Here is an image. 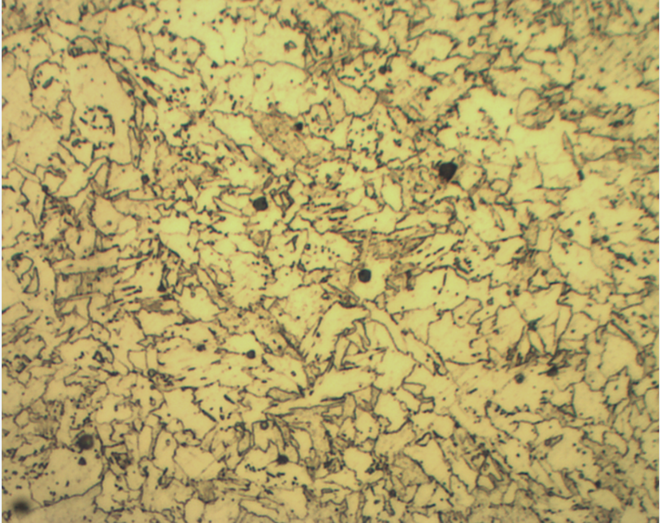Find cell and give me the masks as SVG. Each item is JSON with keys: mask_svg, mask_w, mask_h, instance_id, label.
I'll list each match as a JSON object with an SVG mask.
<instances>
[{"mask_svg": "<svg viewBox=\"0 0 660 523\" xmlns=\"http://www.w3.org/2000/svg\"><path fill=\"white\" fill-rule=\"evenodd\" d=\"M372 411L376 416L383 417L389 421L388 433L400 430L410 420V412L396 399L393 392H382Z\"/></svg>", "mask_w": 660, "mask_h": 523, "instance_id": "1", "label": "cell"}, {"mask_svg": "<svg viewBox=\"0 0 660 523\" xmlns=\"http://www.w3.org/2000/svg\"><path fill=\"white\" fill-rule=\"evenodd\" d=\"M123 216L116 209L111 198L104 196L96 197L91 211V223L99 233L108 236L115 235L118 222Z\"/></svg>", "mask_w": 660, "mask_h": 523, "instance_id": "2", "label": "cell"}, {"mask_svg": "<svg viewBox=\"0 0 660 523\" xmlns=\"http://www.w3.org/2000/svg\"><path fill=\"white\" fill-rule=\"evenodd\" d=\"M342 460L344 466L353 470L361 483L363 478L375 465L374 454H369L351 444L342 452Z\"/></svg>", "mask_w": 660, "mask_h": 523, "instance_id": "3", "label": "cell"}, {"mask_svg": "<svg viewBox=\"0 0 660 523\" xmlns=\"http://www.w3.org/2000/svg\"><path fill=\"white\" fill-rule=\"evenodd\" d=\"M83 278L79 274H61L56 278V296L59 301H65L78 295Z\"/></svg>", "mask_w": 660, "mask_h": 523, "instance_id": "4", "label": "cell"}, {"mask_svg": "<svg viewBox=\"0 0 660 523\" xmlns=\"http://www.w3.org/2000/svg\"><path fill=\"white\" fill-rule=\"evenodd\" d=\"M437 485L438 483L436 481L433 480L431 478L419 484L414 499L409 506V510L411 511L425 510L427 508L430 506Z\"/></svg>", "mask_w": 660, "mask_h": 523, "instance_id": "5", "label": "cell"}, {"mask_svg": "<svg viewBox=\"0 0 660 523\" xmlns=\"http://www.w3.org/2000/svg\"><path fill=\"white\" fill-rule=\"evenodd\" d=\"M457 425V422L452 415L437 414L430 432L437 439H449L452 438Z\"/></svg>", "mask_w": 660, "mask_h": 523, "instance_id": "6", "label": "cell"}, {"mask_svg": "<svg viewBox=\"0 0 660 523\" xmlns=\"http://www.w3.org/2000/svg\"><path fill=\"white\" fill-rule=\"evenodd\" d=\"M535 328L537 329L539 334L541 336V340L545 346L546 354L552 356L557 351V343L559 339L556 336L554 324L542 325Z\"/></svg>", "mask_w": 660, "mask_h": 523, "instance_id": "7", "label": "cell"}, {"mask_svg": "<svg viewBox=\"0 0 660 523\" xmlns=\"http://www.w3.org/2000/svg\"><path fill=\"white\" fill-rule=\"evenodd\" d=\"M65 178H66V174L61 171L55 170V169L48 170L46 173L45 177L41 182V184L43 186L46 194H58L62 184L64 183Z\"/></svg>", "mask_w": 660, "mask_h": 523, "instance_id": "8", "label": "cell"}, {"mask_svg": "<svg viewBox=\"0 0 660 523\" xmlns=\"http://www.w3.org/2000/svg\"><path fill=\"white\" fill-rule=\"evenodd\" d=\"M435 376V373L422 364H415L412 370L405 378V382L419 383L421 385L429 386Z\"/></svg>", "mask_w": 660, "mask_h": 523, "instance_id": "9", "label": "cell"}, {"mask_svg": "<svg viewBox=\"0 0 660 523\" xmlns=\"http://www.w3.org/2000/svg\"><path fill=\"white\" fill-rule=\"evenodd\" d=\"M393 393L396 397V399L407 409L408 411L410 412V414H415L419 411V406L421 403L420 398L415 397L405 390L401 386L395 389Z\"/></svg>", "mask_w": 660, "mask_h": 523, "instance_id": "10", "label": "cell"}, {"mask_svg": "<svg viewBox=\"0 0 660 523\" xmlns=\"http://www.w3.org/2000/svg\"><path fill=\"white\" fill-rule=\"evenodd\" d=\"M573 311L566 304H562L557 308V315L554 327L556 329V336L560 338L567 330L570 325V320L572 319Z\"/></svg>", "mask_w": 660, "mask_h": 523, "instance_id": "11", "label": "cell"}, {"mask_svg": "<svg viewBox=\"0 0 660 523\" xmlns=\"http://www.w3.org/2000/svg\"><path fill=\"white\" fill-rule=\"evenodd\" d=\"M27 316H29V311L23 303L14 304L4 313V319L9 322L8 324H14Z\"/></svg>", "mask_w": 660, "mask_h": 523, "instance_id": "12", "label": "cell"}, {"mask_svg": "<svg viewBox=\"0 0 660 523\" xmlns=\"http://www.w3.org/2000/svg\"><path fill=\"white\" fill-rule=\"evenodd\" d=\"M645 404V410L650 417L653 414L658 415V389L657 387L651 388L642 397ZM652 420V419H651Z\"/></svg>", "mask_w": 660, "mask_h": 523, "instance_id": "13", "label": "cell"}, {"mask_svg": "<svg viewBox=\"0 0 660 523\" xmlns=\"http://www.w3.org/2000/svg\"><path fill=\"white\" fill-rule=\"evenodd\" d=\"M526 334H527L528 338L530 340L533 352L535 353V356L546 355L545 346H544L543 342L541 340V336L539 334L537 329L535 326L530 327V328L526 329Z\"/></svg>", "mask_w": 660, "mask_h": 523, "instance_id": "14", "label": "cell"}, {"mask_svg": "<svg viewBox=\"0 0 660 523\" xmlns=\"http://www.w3.org/2000/svg\"><path fill=\"white\" fill-rule=\"evenodd\" d=\"M458 172L457 165L453 162H446L440 165L438 169V176L440 181L449 183L455 178Z\"/></svg>", "mask_w": 660, "mask_h": 523, "instance_id": "15", "label": "cell"}, {"mask_svg": "<svg viewBox=\"0 0 660 523\" xmlns=\"http://www.w3.org/2000/svg\"><path fill=\"white\" fill-rule=\"evenodd\" d=\"M25 181L26 178L23 174L18 169H13L6 177V188H10L14 191H21Z\"/></svg>", "mask_w": 660, "mask_h": 523, "instance_id": "16", "label": "cell"}, {"mask_svg": "<svg viewBox=\"0 0 660 523\" xmlns=\"http://www.w3.org/2000/svg\"><path fill=\"white\" fill-rule=\"evenodd\" d=\"M138 219L135 216L123 215L117 224L116 234H125L127 232L134 230L138 227Z\"/></svg>", "mask_w": 660, "mask_h": 523, "instance_id": "17", "label": "cell"}, {"mask_svg": "<svg viewBox=\"0 0 660 523\" xmlns=\"http://www.w3.org/2000/svg\"><path fill=\"white\" fill-rule=\"evenodd\" d=\"M497 486V483L491 476L486 473L479 472L477 477L476 489L490 493Z\"/></svg>", "mask_w": 660, "mask_h": 523, "instance_id": "18", "label": "cell"}, {"mask_svg": "<svg viewBox=\"0 0 660 523\" xmlns=\"http://www.w3.org/2000/svg\"><path fill=\"white\" fill-rule=\"evenodd\" d=\"M72 45L74 46L75 48L79 51L80 54L92 53V52L97 51L96 42L89 38V37H86V36H80V37H76L74 39V43Z\"/></svg>", "mask_w": 660, "mask_h": 523, "instance_id": "19", "label": "cell"}, {"mask_svg": "<svg viewBox=\"0 0 660 523\" xmlns=\"http://www.w3.org/2000/svg\"><path fill=\"white\" fill-rule=\"evenodd\" d=\"M32 268H33V262L32 259L29 257H22V258H18V259L15 262L13 270L19 280L21 277L27 274L28 272L32 270Z\"/></svg>", "mask_w": 660, "mask_h": 523, "instance_id": "20", "label": "cell"}, {"mask_svg": "<svg viewBox=\"0 0 660 523\" xmlns=\"http://www.w3.org/2000/svg\"><path fill=\"white\" fill-rule=\"evenodd\" d=\"M268 395L274 400L279 402L290 401L297 398L296 393H292L290 391L281 390L279 388H273L269 391Z\"/></svg>", "mask_w": 660, "mask_h": 523, "instance_id": "21", "label": "cell"}, {"mask_svg": "<svg viewBox=\"0 0 660 523\" xmlns=\"http://www.w3.org/2000/svg\"><path fill=\"white\" fill-rule=\"evenodd\" d=\"M309 225H310V222L303 218L300 214H298L295 218H293V220L291 221L290 223H288V227H289L291 230L297 232V233L307 231Z\"/></svg>", "mask_w": 660, "mask_h": 523, "instance_id": "22", "label": "cell"}, {"mask_svg": "<svg viewBox=\"0 0 660 523\" xmlns=\"http://www.w3.org/2000/svg\"><path fill=\"white\" fill-rule=\"evenodd\" d=\"M405 390L407 391L409 393H411L415 397H418L421 399L423 396L424 391L426 387L419 383H411V382H404L401 385Z\"/></svg>", "mask_w": 660, "mask_h": 523, "instance_id": "23", "label": "cell"}, {"mask_svg": "<svg viewBox=\"0 0 660 523\" xmlns=\"http://www.w3.org/2000/svg\"><path fill=\"white\" fill-rule=\"evenodd\" d=\"M192 208H194V206L191 200L175 201L173 207V211L178 215H185Z\"/></svg>", "mask_w": 660, "mask_h": 523, "instance_id": "24", "label": "cell"}, {"mask_svg": "<svg viewBox=\"0 0 660 523\" xmlns=\"http://www.w3.org/2000/svg\"><path fill=\"white\" fill-rule=\"evenodd\" d=\"M436 408V401L433 398L429 397H422L421 399V403L419 406V411L422 413H432L435 411Z\"/></svg>", "mask_w": 660, "mask_h": 523, "instance_id": "25", "label": "cell"}, {"mask_svg": "<svg viewBox=\"0 0 660 523\" xmlns=\"http://www.w3.org/2000/svg\"><path fill=\"white\" fill-rule=\"evenodd\" d=\"M40 286H41V282H40L38 271L37 270L33 277H32V279H31L29 284L24 290L25 292L28 295H35L39 291Z\"/></svg>", "mask_w": 660, "mask_h": 523, "instance_id": "26", "label": "cell"}, {"mask_svg": "<svg viewBox=\"0 0 660 523\" xmlns=\"http://www.w3.org/2000/svg\"><path fill=\"white\" fill-rule=\"evenodd\" d=\"M356 278L361 284H369L373 279L372 271L367 268H360L357 273Z\"/></svg>", "mask_w": 660, "mask_h": 523, "instance_id": "27", "label": "cell"}, {"mask_svg": "<svg viewBox=\"0 0 660 523\" xmlns=\"http://www.w3.org/2000/svg\"><path fill=\"white\" fill-rule=\"evenodd\" d=\"M492 189H495V192H499V194H506V192H508L509 184L506 181L502 180V179H497L494 183Z\"/></svg>", "mask_w": 660, "mask_h": 523, "instance_id": "28", "label": "cell"}, {"mask_svg": "<svg viewBox=\"0 0 660 523\" xmlns=\"http://www.w3.org/2000/svg\"><path fill=\"white\" fill-rule=\"evenodd\" d=\"M109 66L115 73L122 75L123 72H125V68L123 67V65L120 63V61L111 59L109 61Z\"/></svg>", "mask_w": 660, "mask_h": 523, "instance_id": "29", "label": "cell"}, {"mask_svg": "<svg viewBox=\"0 0 660 523\" xmlns=\"http://www.w3.org/2000/svg\"><path fill=\"white\" fill-rule=\"evenodd\" d=\"M15 507H16V511L19 513L27 512V509H28L27 504H25V503H18Z\"/></svg>", "mask_w": 660, "mask_h": 523, "instance_id": "30", "label": "cell"}]
</instances>
